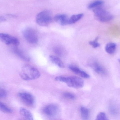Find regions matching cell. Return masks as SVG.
<instances>
[{
    "instance_id": "22",
    "label": "cell",
    "mask_w": 120,
    "mask_h": 120,
    "mask_svg": "<svg viewBox=\"0 0 120 120\" xmlns=\"http://www.w3.org/2000/svg\"><path fill=\"white\" fill-rule=\"evenodd\" d=\"M96 120H108V119L105 113L101 112L97 115Z\"/></svg>"
},
{
    "instance_id": "13",
    "label": "cell",
    "mask_w": 120,
    "mask_h": 120,
    "mask_svg": "<svg viewBox=\"0 0 120 120\" xmlns=\"http://www.w3.org/2000/svg\"><path fill=\"white\" fill-rule=\"evenodd\" d=\"M20 113L22 117L26 120H33V117L31 112L24 108H20Z\"/></svg>"
},
{
    "instance_id": "6",
    "label": "cell",
    "mask_w": 120,
    "mask_h": 120,
    "mask_svg": "<svg viewBox=\"0 0 120 120\" xmlns=\"http://www.w3.org/2000/svg\"><path fill=\"white\" fill-rule=\"evenodd\" d=\"M43 112L47 117L53 118L57 116L60 112V108L56 104H51L44 107Z\"/></svg>"
},
{
    "instance_id": "14",
    "label": "cell",
    "mask_w": 120,
    "mask_h": 120,
    "mask_svg": "<svg viewBox=\"0 0 120 120\" xmlns=\"http://www.w3.org/2000/svg\"><path fill=\"white\" fill-rule=\"evenodd\" d=\"M50 60L54 64L57 66L61 68H64L65 67L64 64L60 58L55 56L50 55Z\"/></svg>"
},
{
    "instance_id": "16",
    "label": "cell",
    "mask_w": 120,
    "mask_h": 120,
    "mask_svg": "<svg viewBox=\"0 0 120 120\" xmlns=\"http://www.w3.org/2000/svg\"><path fill=\"white\" fill-rule=\"evenodd\" d=\"M83 16V14L80 13L73 15L68 19V24H72L81 19Z\"/></svg>"
},
{
    "instance_id": "9",
    "label": "cell",
    "mask_w": 120,
    "mask_h": 120,
    "mask_svg": "<svg viewBox=\"0 0 120 120\" xmlns=\"http://www.w3.org/2000/svg\"><path fill=\"white\" fill-rule=\"evenodd\" d=\"M69 69L76 74L78 75L81 77L84 78H89L90 77L89 75L86 72L80 70L77 66L73 65H70L68 66Z\"/></svg>"
},
{
    "instance_id": "12",
    "label": "cell",
    "mask_w": 120,
    "mask_h": 120,
    "mask_svg": "<svg viewBox=\"0 0 120 120\" xmlns=\"http://www.w3.org/2000/svg\"><path fill=\"white\" fill-rule=\"evenodd\" d=\"M13 50L14 53L22 60L25 61H29L30 60V58L29 56L21 49L15 47L13 49Z\"/></svg>"
},
{
    "instance_id": "1",
    "label": "cell",
    "mask_w": 120,
    "mask_h": 120,
    "mask_svg": "<svg viewBox=\"0 0 120 120\" xmlns=\"http://www.w3.org/2000/svg\"><path fill=\"white\" fill-rule=\"evenodd\" d=\"M19 75L21 78L25 81L36 79L41 76L38 69L29 65H25L22 67Z\"/></svg>"
},
{
    "instance_id": "24",
    "label": "cell",
    "mask_w": 120,
    "mask_h": 120,
    "mask_svg": "<svg viewBox=\"0 0 120 120\" xmlns=\"http://www.w3.org/2000/svg\"><path fill=\"white\" fill-rule=\"evenodd\" d=\"M7 95V92L6 90L3 87H0V98L6 97Z\"/></svg>"
},
{
    "instance_id": "26",
    "label": "cell",
    "mask_w": 120,
    "mask_h": 120,
    "mask_svg": "<svg viewBox=\"0 0 120 120\" xmlns=\"http://www.w3.org/2000/svg\"><path fill=\"white\" fill-rule=\"evenodd\" d=\"M6 18L4 16H0V22H5L6 21Z\"/></svg>"
},
{
    "instance_id": "11",
    "label": "cell",
    "mask_w": 120,
    "mask_h": 120,
    "mask_svg": "<svg viewBox=\"0 0 120 120\" xmlns=\"http://www.w3.org/2000/svg\"><path fill=\"white\" fill-rule=\"evenodd\" d=\"M68 15L65 14H58L54 18V20L61 25L68 24Z\"/></svg>"
},
{
    "instance_id": "2",
    "label": "cell",
    "mask_w": 120,
    "mask_h": 120,
    "mask_svg": "<svg viewBox=\"0 0 120 120\" xmlns=\"http://www.w3.org/2000/svg\"><path fill=\"white\" fill-rule=\"evenodd\" d=\"M55 80L57 81L65 83L69 87L75 89H80L84 85V81L76 76H60L56 77Z\"/></svg>"
},
{
    "instance_id": "17",
    "label": "cell",
    "mask_w": 120,
    "mask_h": 120,
    "mask_svg": "<svg viewBox=\"0 0 120 120\" xmlns=\"http://www.w3.org/2000/svg\"><path fill=\"white\" fill-rule=\"evenodd\" d=\"M80 113L82 120H88L89 117L90 111L89 109L84 106H82L80 108Z\"/></svg>"
},
{
    "instance_id": "15",
    "label": "cell",
    "mask_w": 120,
    "mask_h": 120,
    "mask_svg": "<svg viewBox=\"0 0 120 120\" xmlns=\"http://www.w3.org/2000/svg\"><path fill=\"white\" fill-rule=\"evenodd\" d=\"M116 49V44L114 43H109L107 44L105 47V50L108 53L112 54L115 53Z\"/></svg>"
},
{
    "instance_id": "19",
    "label": "cell",
    "mask_w": 120,
    "mask_h": 120,
    "mask_svg": "<svg viewBox=\"0 0 120 120\" xmlns=\"http://www.w3.org/2000/svg\"><path fill=\"white\" fill-rule=\"evenodd\" d=\"M0 111L7 114L11 113L12 112V110L11 108L1 101H0Z\"/></svg>"
},
{
    "instance_id": "21",
    "label": "cell",
    "mask_w": 120,
    "mask_h": 120,
    "mask_svg": "<svg viewBox=\"0 0 120 120\" xmlns=\"http://www.w3.org/2000/svg\"><path fill=\"white\" fill-rule=\"evenodd\" d=\"M63 96L66 99L71 100H74L75 99L76 97L73 94L70 92H65L63 93Z\"/></svg>"
},
{
    "instance_id": "20",
    "label": "cell",
    "mask_w": 120,
    "mask_h": 120,
    "mask_svg": "<svg viewBox=\"0 0 120 120\" xmlns=\"http://www.w3.org/2000/svg\"><path fill=\"white\" fill-rule=\"evenodd\" d=\"M104 3V1L101 0H96L91 3L88 6L89 9H94L97 7L101 6Z\"/></svg>"
},
{
    "instance_id": "8",
    "label": "cell",
    "mask_w": 120,
    "mask_h": 120,
    "mask_svg": "<svg viewBox=\"0 0 120 120\" xmlns=\"http://www.w3.org/2000/svg\"><path fill=\"white\" fill-rule=\"evenodd\" d=\"M19 97L22 101L29 106L33 105L34 103V99L32 94L26 92L19 93Z\"/></svg>"
},
{
    "instance_id": "3",
    "label": "cell",
    "mask_w": 120,
    "mask_h": 120,
    "mask_svg": "<svg viewBox=\"0 0 120 120\" xmlns=\"http://www.w3.org/2000/svg\"><path fill=\"white\" fill-rule=\"evenodd\" d=\"M93 11L97 19L102 22H109L113 18L112 15L101 6L94 8Z\"/></svg>"
},
{
    "instance_id": "27",
    "label": "cell",
    "mask_w": 120,
    "mask_h": 120,
    "mask_svg": "<svg viewBox=\"0 0 120 120\" xmlns=\"http://www.w3.org/2000/svg\"><path fill=\"white\" fill-rule=\"evenodd\" d=\"M118 62H119V63H120V59H118Z\"/></svg>"
},
{
    "instance_id": "18",
    "label": "cell",
    "mask_w": 120,
    "mask_h": 120,
    "mask_svg": "<svg viewBox=\"0 0 120 120\" xmlns=\"http://www.w3.org/2000/svg\"><path fill=\"white\" fill-rule=\"evenodd\" d=\"M53 50L56 54L58 56L60 57H63L65 55V50L63 48L59 46H57L54 47Z\"/></svg>"
},
{
    "instance_id": "7",
    "label": "cell",
    "mask_w": 120,
    "mask_h": 120,
    "mask_svg": "<svg viewBox=\"0 0 120 120\" xmlns=\"http://www.w3.org/2000/svg\"><path fill=\"white\" fill-rule=\"evenodd\" d=\"M0 39L6 45L12 44L17 46L19 44V41L17 38L8 34L0 33Z\"/></svg>"
},
{
    "instance_id": "23",
    "label": "cell",
    "mask_w": 120,
    "mask_h": 120,
    "mask_svg": "<svg viewBox=\"0 0 120 120\" xmlns=\"http://www.w3.org/2000/svg\"><path fill=\"white\" fill-rule=\"evenodd\" d=\"M98 37H96L94 41L89 42V44L94 48H98L100 46V44L98 42Z\"/></svg>"
},
{
    "instance_id": "25",
    "label": "cell",
    "mask_w": 120,
    "mask_h": 120,
    "mask_svg": "<svg viewBox=\"0 0 120 120\" xmlns=\"http://www.w3.org/2000/svg\"><path fill=\"white\" fill-rule=\"evenodd\" d=\"M110 112L112 115H116L118 113V110L117 108L115 106L111 105L110 106Z\"/></svg>"
},
{
    "instance_id": "5",
    "label": "cell",
    "mask_w": 120,
    "mask_h": 120,
    "mask_svg": "<svg viewBox=\"0 0 120 120\" xmlns=\"http://www.w3.org/2000/svg\"><path fill=\"white\" fill-rule=\"evenodd\" d=\"M23 35L26 41L30 43L35 44L38 42L37 32L32 28H28L25 30L23 32Z\"/></svg>"
},
{
    "instance_id": "4",
    "label": "cell",
    "mask_w": 120,
    "mask_h": 120,
    "mask_svg": "<svg viewBox=\"0 0 120 120\" xmlns=\"http://www.w3.org/2000/svg\"><path fill=\"white\" fill-rule=\"evenodd\" d=\"M36 20L37 24L40 26H48L52 20L51 13L46 10L41 11L37 14Z\"/></svg>"
},
{
    "instance_id": "10",
    "label": "cell",
    "mask_w": 120,
    "mask_h": 120,
    "mask_svg": "<svg viewBox=\"0 0 120 120\" xmlns=\"http://www.w3.org/2000/svg\"><path fill=\"white\" fill-rule=\"evenodd\" d=\"M91 66L95 72L98 74L104 75L106 73L105 70L98 62L94 61L91 63Z\"/></svg>"
}]
</instances>
